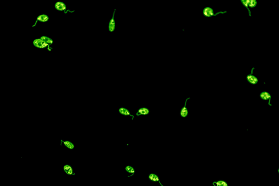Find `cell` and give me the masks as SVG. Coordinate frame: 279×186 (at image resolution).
Segmentation results:
<instances>
[{
  "instance_id": "9",
  "label": "cell",
  "mask_w": 279,
  "mask_h": 186,
  "mask_svg": "<svg viewBox=\"0 0 279 186\" xmlns=\"http://www.w3.org/2000/svg\"><path fill=\"white\" fill-rule=\"evenodd\" d=\"M246 79L249 83L251 84L255 85L257 84L258 82V80L255 76L253 75L252 73L248 75L246 77Z\"/></svg>"
},
{
  "instance_id": "7",
  "label": "cell",
  "mask_w": 279,
  "mask_h": 186,
  "mask_svg": "<svg viewBox=\"0 0 279 186\" xmlns=\"http://www.w3.org/2000/svg\"><path fill=\"white\" fill-rule=\"evenodd\" d=\"M150 113L149 109L146 107H141L139 109L136 113V116H140L147 115Z\"/></svg>"
},
{
  "instance_id": "11",
  "label": "cell",
  "mask_w": 279,
  "mask_h": 186,
  "mask_svg": "<svg viewBox=\"0 0 279 186\" xmlns=\"http://www.w3.org/2000/svg\"><path fill=\"white\" fill-rule=\"evenodd\" d=\"M213 184L214 186H228L226 182L223 180H219L214 182Z\"/></svg>"
},
{
  "instance_id": "12",
  "label": "cell",
  "mask_w": 279,
  "mask_h": 186,
  "mask_svg": "<svg viewBox=\"0 0 279 186\" xmlns=\"http://www.w3.org/2000/svg\"><path fill=\"white\" fill-rule=\"evenodd\" d=\"M64 169L66 173L68 175H74V173L73 172L72 169V168L69 165H66L64 166Z\"/></svg>"
},
{
  "instance_id": "13",
  "label": "cell",
  "mask_w": 279,
  "mask_h": 186,
  "mask_svg": "<svg viewBox=\"0 0 279 186\" xmlns=\"http://www.w3.org/2000/svg\"><path fill=\"white\" fill-rule=\"evenodd\" d=\"M149 179L150 180H152V181H154V182H159V183L162 186H163L162 185L161 183L160 182V180H159V178H158V177L156 175L154 174H152H152H150V175H149Z\"/></svg>"
},
{
  "instance_id": "8",
  "label": "cell",
  "mask_w": 279,
  "mask_h": 186,
  "mask_svg": "<svg viewBox=\"0 0 279 186\" xmlns=\"http://www.w3.org/2000/svg\"><path fill=\"white\" fill-rule=\"evenodd\" d=\"M260 97L262 99L264 100L268 101V104L270 106H271L270 104V101L271 99V96L270 94L267 92H263L261 93L260 95Z\"/></svg>"
},
{
  "instance_id": "18",
  "label": "cell",
  "mask_w": 279,
  "mask_h": 186,
  "mask_svg": "<svg viewBox=\"0 0 279 186\" xmlns=\"http://www.w3.org/2000/svg\"><path fill=\"white\" fill-rule=\"evenodd\" d=\"M126 169L127 171L129 172V173H133L135 172L134 169L132 167H131V166H127L126 167Z\"/></svg>"
},
{
  "instance_id": "14",
  "label": "cell",
  "mask_w": 279,
  "mask_h": 186,
  "mask_svg": "<svg viewBox=\"0 0 279 186\" xmlns=\"http://www.w3.org/2000/svg\"><path fill=\"white\" fill-rule=\"evenodd\" d=\"M49 18L47 16L45 15H40L38 17L37 19V21H41V22H45L48 21Z\"/></svg>"
},
{
  "instance_id": "17",
  "label": "cell",
  "mask_w": 279,
  "mask_h": 186,
  "mask_svg": "<svg viewBox=\"0 0 279 186\" xmlns=\"http://www.w3.org/2000/svg\"><path fill=\"white\" fill-rule=\"evenodd\" d=\"M257 4V3L256 1L255 0H250L249 2L248 5L250 7L254 8L256 7Z\"/></svg>"
},
{
  "instance_id": "16",
  "label": "cell",
  "mask_w": 279,
  "mask_h": 186,
  "mask_svg": "<svg viewBox=\"0 0 279 186\" xmlns=\"http://www.w3.org/2000/svg\"><path fill=\"white\" fill-rule=\"evenodd\" d=\"M249 0H241V1L242 2L243 4L244 5V6H245V7H246V8H247V9L248 10L249 15L250 16H251V13H250V9H249L248 8V4L249 3Z\"/></svg>"
},
{
  "instance_id": "15",
  "label": "cell",
  "mask_w": 279,
  "mask_h": 186,
  "mask_svg": "<svg viewBox=\"0 0 279 186\" xmlns=\"http://www.w3.org/2000/svg\"><path fill=\"white\" fill-rule=\"evenodd\" d=\"M40 39L43 40L44 42L49 44H51L53 43V41L50 38L46 36H42L41 37Z\"/></svg>"
},
{
  "instance_id": "2",
  "label": "cell",
  "mask_w": 279,
  "mask_h": 186,
  "mask_svg": "<svg viewBox=\"0 0 279 186\" xmlns=\"http://www.w3.org/2000/svg\"><path fill=\"white\" fill-rule=\"evenodd\" d=\"M203 15L206 18H210L213 16H215L214 11L211 8L209 7H206L204 8L203 10Z\"/></svg>"
},
{
  "instance_id": "5",
  "label": "cell",
  "mask_w": 279,
  "mask_h": 186,
  "mask_svg": "<svg viewBox=\"0 0 279 186\" xmlns=\"http://www.w3.org/2000/svg\"><path fill=\"white\" fill-rule=\"evenodd\" d=\"M60 142H61V146L63 145L64 146L70 149H72L74 148V144L70 141L64 140L63 139H61Z\"/></svg>"
},
{
  "instance_id": "4",
  "label": "cell",
  "mask_w": 279,
  "mask_h": 186,
  "mask_svg": "<svg viewBox=\"0 0 279 186\" xmlns=\"http://www.w3.org/2000/svg\"><path fill=\"white\" fill-rule=\"evenodd\" d=\"M33 44L35 46L39 48H44L47 46H48L49 47L50 46V44L44 42L40 39L34 40L33 42Z\"/></svg>"
},
{
  "instance_id": "3",
  "label": "cell",
  "mask_w": 279,
  "mask_h": 186,
  "mask_svg": "<svg viewBox=\"0 0 279 186\" xmlns=\"http://www.w3.org/2000/svg\"><path fill=\"white\" fill-rule=\"evenodd\" d=\"M190 98H188L185 100L184 106L181 108L180 111V115L181 117L183 118H186L188 115L189 112L187 107V102L188 100L190 99Z\"/></svg>"
},
{
  "instance_id": "1",
  "label": "cell",
  "mask_w": 279,
  "mask_h": 186,
  "mask_svg": "<svg viewBox=\"0 0 279 186\" xmlns=\"http://www.w3.org/2000/svg\"><path fill=\"white\" fill-rule=\"evenodd\" d=\"M116 11V9H115L113 11L112 17L110 20L108 24V31L110 32H113L116 28V25L115 20V16Z\"/></svg>"
},
{
  "instance_id": "10",
  "label": "cell",
  "mask_w": 279,
  "mask_h": 186,
  "mask_svg": "<svg viewBox=\"0 0 279 186\" xmlns=\"http://www.w3.org/2000/svg\"><path fill=\"white\" fill-rule=\"evenodd\" d=\"M55 8L59 11H65L66 9V5L64 3L62 2H58L55 5Z\"/></svg>"
},
{
  "instance_id": "6",
  "label": "cell",
  "mask_w": 279,
  "mask_h": 186,
  "mask_svg": "<svg viewBox=\"0 0 279 186\" xmlns=\"http://www.w3.org/2000/svg\"><path fill=\"white\" fill-rule=\"evenodd\" d=\"M119 112L120 114L122 115H124V116H131L132 118V120H134V116L131 115L130 111L127 108H125L123 107L120 108L119 109Z\"/></svg>"
}]
</instances>
